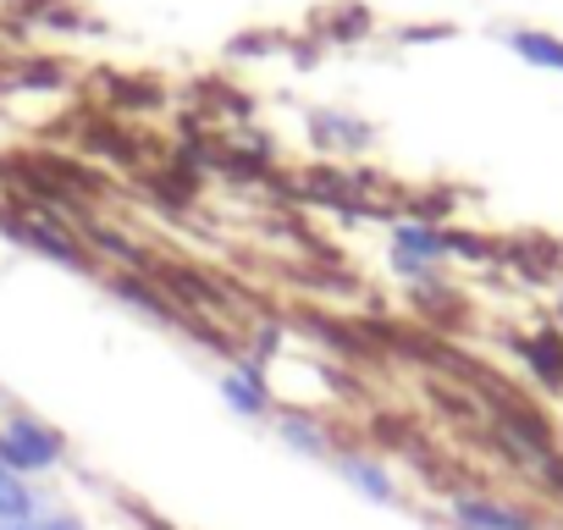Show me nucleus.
<instances>
[{
	"label": "nucleus",
	"mask_w": 563,
	"mask_h": 530,
	"mask_svg": "<svg viewBox=\"0 0 563 530\" xmlns=\"http://www.w3.org/2000/svg\"><path fill=\"white\" fill-rule=\"evenodd\" d=\"M442 249L459 260H497V243H486L481 232H464V227H442Z\"/></svg>",
	"instance_id": "f8f14e48"
},
{
	"label": "nucleus",
	"mask_w": 563,
	"mask_h": 530,
	"mask_svg": "<svg viewBox=\"0 0 563 530\" xmlns=\"http://www.w3.org/2000/svg\"><path fill=\"white\" fill-rule=\"evenodd\" d=\"M508 45L530 62V67H552V73H563V40H552V34H530V29H519V34H508Z\"/></svg>",
	"instance_id": "9b49d317"
},
{
	"label": "nucleus",
	"mask_w": 563,
	"mask_h": 530,
	"mask_svg": "<svg viewBox=\"0 0 563 530\" xmlns=\"http://www.w3.org/2000/svg\"><path fill=\"white\" fill-rule=\"evenodd\" d=\"M254 354H282V327H254Z\"/></svg>",
	"instance_id": "dca6fc26"
},
{
	"label": "nucleus",
	"mask_w": 563,
	"mask_h": 530,
	"mask_svg": "<svg viewBox=\"0 0 563 530\" xmlns=\"http://www.w3.org/2000/svg\"><path fill=\"white\" fill-rule=\"evenodd\" d=\"M453 525L459 530H536V519L514 503L481 497V492H459L453 497Z\"/></svg>",
	"instance_id": "39448f33"
},
{
	"label": "nucleus",
	"mask_w": 563,
	"mask_h": 530,
	"mask_svg": "<svg viewBox=\"0 0 563 530\" xmlns=\"http://www.w3.org/2000/svg\"><path fill=\"white\" fill-rule=\"evenodd\" d=\"M216 387H221V404H227L232 415H243V420H271V415H276L260 360H232V365L221 371Z\"/></svg>",
	"instance_id": "7ed1b4c3"
},
{
	"label": "nucleus",
	"mask_w": 563,
	"mask_h": 530,
	"mask_svg": "<svg viewBox=\"0 0 563 530\" xmlns=\"http://www.w3.org/2000/svg\"><path fill=\"white\" fill-rule=\"evenodd\" d=\"M514 354L525 360V371L547 387L563 393V332H536V338H514Z\"/></svg>",
	"instance_id": "0eeeda50"
},
{
	"label": "nucleus",
	"mask_w": 563,
	"mask_h": 530,
	"mask_svg": "<svg viewBox=\"0 0 563 530\" xmlns=\"http://www.w3.org/2000/svg\"><path fill=\"white\" fill-rule=\"evenodd\" d=\"M393 260H415V265H442L448 249H442V227L431 221H398L393 227Z\"/></svg>",
	"instance_id": "1a4fd4ad"
},
{
	"label": "nucleus",
	"mask_w": 563,
	"mask_h": 530,
	"mask_svg": "<svg viewBox=\"0 0 563 530\" xmlns=\"http://www.w3.org/2000/svg\"><path fill=\"white\" fill-rule=\"evenodd\" d=\"M0 232H7L12 243H23V249H34V254H45V260H56V265H67V272H95V265H89V254L78 249V238H67L62 227H51L40 210H23V216H0Z\"/></svg>",
	"instance_id": "f03ea898"
},
{
	"label": "nucleus",
	"mask_w": 563,
	"mask_h": 530,
	"mask_svg": "<svg viewBox=\"0 0 563 530\" xmlns=\"http://www.w3.org/2000/svg\"><path fill=\"white\" fill-rule=\"evenodd\" d=\"M29 519H40V492L29 486V475L0 464V525H29Z\"/></svg>",
	"instance_id": "9d476101"
},
{
	"label": "nucleus",
	"mask_w": 563,
	"mask_h": 530,
	"mask_svg": "<svg viewBox=\"0 0 563 530\" xmlns=\"http://www.w3.org/2000/svg\"><path fill=\"white\" fill-rule=\"evenodd\" d=\"M316 133L327 139V144H371V128H360V122H349V117H316Z\"/></svg>",
	"instance_id": "ddd939ff"
},
{
	"label": "nucleus",
	"mask_w": 563,
	"mask_h": 530,
	"mask_svg": "<svg viewBox=\"0 0 563 530\" xmlns=\"http://www.w3.org/2000/svg\"><path fill=\"white\" fill-rule=\"evenodd\" d=\"M12 415V404H7V393H0V420H7Z\"/></svg>",
	"instance_id": "f3484780"
},
{
	"label": "nucleus",
	"mask_w": 563,
	"mask_h": 530,
	"mask_svg": "<svg viewBox=\"0 0 563 530\" xmlns=\"http://www.w3.org/2000/svg\"><path fill=\"white\" fill-rule=\"evenodd\" d=\"M0 530H78V519H67V514H40V519H29V525H0Z\"/></svg>",
	"instance_id": "2eb2a0df"
},
{
	"label": "nucleus",
	"mask_w": 563,
	"mask_h": 530,
	"mask_svg": "<svg viewBox=\"0 0 563 530\" xmlns=\"http://www.w3.org/2000/svg\"><path fill=\"white\" fill-rule=\"evenodd\" d=\"M111 294H117L128 310L150 316L155 327H188V310H177L172 294H166L155 277H144V272H117V277H111Z\"/></svg>",
	"instance_id": "20e7f679"
},
{
	"label": "nucleus",
	"mask_w": 563,
	"mask_h": 530,
	"mask_svg": "<svg viewBox=\"0 0 563 530\" xmlns=\"http://www.w3.org/2000/svg\"><path fill=\"white\" fill-rule=\"evenodd\" d=\"M558 327H563V294H558Z\"/></svg>",
	"instance_id": "a211bd4d"
},
{
	"label": "nucleus",
	"mask_w": 563,
	"mask_h": 530,
	"mask_svg": "<svg viewBox=\"0 0 563 530\" xmlns=\"http://www.w3.org/2000/svg\"><path fill=\"white\" fill-rule=\"evenodd\" d=\"M271 426H276L282 448H294V453H305V459H332V437H327V426H321L316 415H305V409H276Z\"/></svg>",
	"instance_id": "6e6552de"
},
{
	"label": "nucleus",
	"mask_w": 563,
	"mask_h": 530,
	"mask_svg": "<svg viewBox=\"0 0 563 530\" xmlns=\"http://www.w3.org/2000/svg\"><path fill=\"white\" fill-rule=\"evenodd\" d=\"M332 464H338V475H343L365 503H382V508L398 503V481L387 475L382 459H371V453H332Z\"/></svg>",
	"instance_id": "423d86ee"
},
{
	"label": "nucleus",
	"mask_w": 563,
	"mask_h": 530,
	"mask_svg": "<svg viewBox=\"0 0 563 530\" xmlns=\"http://www.w3.org/2000/svg\"><path fill=\"white\" fill-rule=\"evenodd\" d=\"M0 459H7L18 475H45L67 459V437L23 409H12L7 420H0Z\"/></svg>",
	"instance_id": "f257e3e1"
},
{
	"label": "nucleus",
	"mask_w": 563,
	"mask_h": 530,
	"mask_svg": "<svg viewBox=\"0 0 563 530\" xmlns=\"http://www.w3.org/2000/svg\"><path fill=\"white\" fill-rule=\"evenodd\" d=\"M89 243H95V249H106V254H111V260H122V265H144V254H139L122 232H111V227H95V221H89Z\"/></svg>",
	"instance_id": "4468645a"
}]
</instances>
